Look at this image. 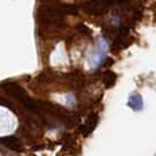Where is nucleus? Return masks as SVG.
<instances>
[{"mask_svg":"<svg viewBox=\"0 0 156 156\" xmlns=\"http://www.w3.org/2000/svg\"><path fill=\"white\" fill-rule=\"evenodd\" d=\"M106 52H107V42L105 39H100L96 51L92 58V66L94 68H99L102 66V63L106 59Z\"/></svg>","mask_w":156,"mask_h":156,"instance_id":"f257e3e1","label":"nucleus"},{"mask_svg":"<svg viewBox=\"0 0 156 156\" xmlns=\"http://www.w3.org/2000/svg\"><path fill=\"white\" fill-rule=\"evenodd\" d=\"M98 122H99V116L96 114H92L90 116L88 117L86 123L81 127V133L83 134L85 136H88L95 129V127L98 126Z\"/></svg>","mask_w":156,"mask_h":156,"instance_id":"f03ea898","label":"nucleus"},{"mask_svg":"<svg viewBox=\"0 0 156 156\" xmlns=\"http://www.w3.org/2000/svg\"><path fill=\"white\" fill-rule=\"evenodd\" d=\"M128 106L134 109L135 112H140V110L143 109V98L142 95L139 93H134L129 96V100H128Z\"/></svg>","mask_w":156,"mask_h":156,"instance_id":"7ed1b4c3","label":"nucleus"},{"mask_svg":"<svg viewBox=\"0 0 156 156\" xmlns=\"http://www.w3.org/2000/svg\"><path fill=\"white\" fill-rule=\"evenodd\" d=\"M0 142L6 146L7 148L9 149H13V150H21L23 148V144L20 140L16 137V136H6V137H1L0 139Z\"/></svg>","mask_w":156,"mask_h":156,"instance_id":"20e7f679","label":"nucleus"},{"mask_svg":"<svg viewBox=\"0 0 156 156\" xmlns=\"http://www.w3.org/2000/svg\"><path fill=\"white\" fill-rule=\"evenodd\" d=\"M116 74L114 73V72H106L105 74H103V76H102V81H103V83H105V86L106 88H110V87H113L115 85V82H116Z\"/></svg>","mask_w":156,"mask_h":156,"instance_id":"39448f33","label":"nucleus"},{"mask_svg":"<svg viewBox=\"0 0 156 156\" xmlns=\"http://www.w3.org/2000/svg\"><path fill=\"white\" fill-rule=\"evenodd\" d=\"M62 12L67 14H76L79 12V7L75 5H65L62 6Z\"/></svg>","mask_w":156,"mask_h":156,"instance_id":"423d86ee","label":"nucleus"},{"mask_svg":"<svg viewBox=\"0 0 156 156\" xmlns=\"http://www.w3.org/2000/svg\"><path fill=\"white\" fill-rule=\"evenodd\" d=\"M78 28H79V31L82 32V33H90V30H89V28H87L85 25H79Z\"/></svg>","mask_w":156,"mask_h":156,"instance_id":"0eeeda50","label":"nucleus"},{"mask_svg":"<svg viewBox=\"0 0 156 156\" xmlns=\"http://www.w3.org/2000/svg\"><path fill=\"white\" fill-rule=\"evenodd\" d=\"M0 105H4V106H7V107H9V108H12V106H11L8 102H6V100L2 99L1 96H0Z\"/></svg>","mask_w":156,"mask_h":156,"instance_id":"6e6552de","label":"nucleus"}]
</instances>
